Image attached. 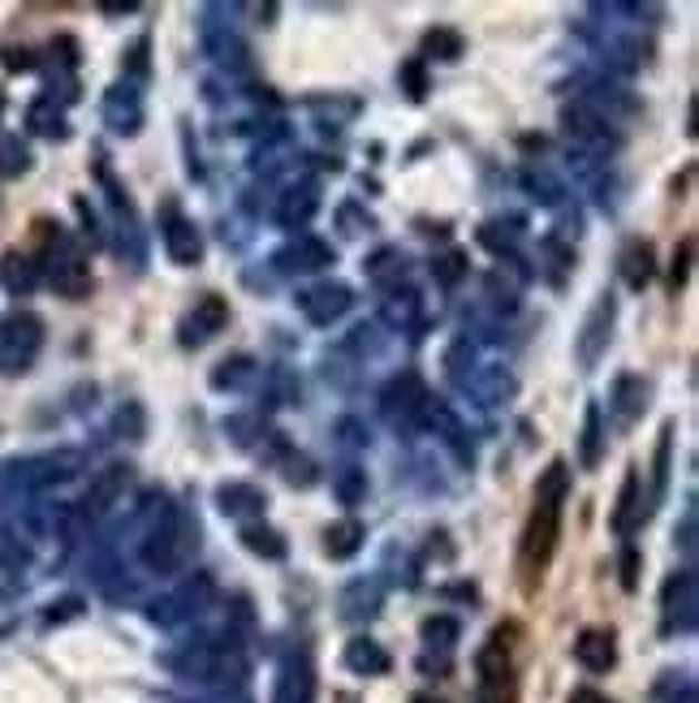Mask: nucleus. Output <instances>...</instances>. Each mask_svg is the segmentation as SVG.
I'll return each instance as SVG.
<instances>
[{
	"mask_svg": "<svg viewBox=\"0 0 699 703\" xmlns=\"http://www.w3.org/2000/svg\"><path fill=\"white\" fill-rule=\"evenodd\" d=\"M272 703H315V669H311L307 652H298V656L285 661L281 682H276V700Z\"/></svg>",
	"mask_w": 699,
	"mask_h": 703,
	"instance_id": "6e6552de",
	"label": "nucleus"
},
{
	"mask_svg": "<svg viewBox=\"0 0 699 703\" xmlns=\"http://www.w3.org/2000/svg\"><path fill=\"white\" fill-rule=\"evenodd\" d=\"M333 488H337V497H342V506H358V501L367 497V470H358V467L337 470V479H333Z\"/></svg>",
	"mask_w": 699,
	"mask_h": 703,
	"instance_id": "393cba45",
	"label": "nucleus"
},
{
	"mask_svg": "<svg viewBox=\"0 0 699 703\" xmlns=\"http://www.w3.org/2000/svg\"><path fill=\"white\" fill-rule=\"evenodd\" d=\"M618 273L630 289H644V285L652 281V246H648L644 237H635V242H626V246H621Z\"/></svg>",
	"mask_w": 699,
	"mask_h": 703,
	"instance_id": "2eb2a0df",
	"label": "nucleus"
},
{
	"mask_svg": "<svg viewBox=\"0 0 699 703\" xmlns=\"http://www.w3.org/2000/svg\"><path fill=\"white\" fill-rule=\"evenodd\" d=\"M566 488H570V470L566 462H553L536 483V506L527 513L523 540H518V574L523 591H536L544 583V570L557 552L561 540V506H566Z\"/></svg>",
	"mask_w": 699,
	"mask_h": 703,
	"instance_id": "f257e3e1",
	"label": "nucleus"
},
{
	"mask_svg": "<svg viewBox=\"0 0 699 703\" xmlns=\"http://www.w3.org/2000/svg\"><path fill=\"white\" fill-rule=\"evenodd\" d=\"M575 661L587 673H609L618 661V648H614V630H582L575 639Z\"/></svg>",
	"mask_w": 699,
	"mask_h": 703,
	"instance_id": "9d476101",
	"label": "nucleus"
},
{
	"mask_svg": "<svg viewBox=\"0 0 699 703\" xmlns=\"http://www.w3.org/2000/svg\"><path fill=\"white\" fill-rule=\"evenodd\" d=\"M427 401H432V397H427L424 380H419L415 371L393 376L388 389L381 393V410H385V419L393 428H415L427 415Z\"/></svg>",
	"mask_w": 699,
	"mask_h": 703,
	"instance_id": "f03ea898",
	"label": "nucleus"
},
{
	"mask_svg": "<svg viewBox=\"0 0 699 703\" xmlns=\"http://www.w3.org/2000/svg\"><path fill=\"white\" fill-rule=\"evenodd\" d=\"M4 285H9L13 294H27V289L36 285V268H31L27 259H18V255H9V259H4Z\"/></svg>",
	"mask_w": 699,
	"mask_h": 703,
	"instance_id": "bb28decb",
	"label": "nucleus"
},
{
	"mask_svg": "<svg viewBox=\"0 0 699 703\" xmlns=\"http://www.w3.org/2000/svg\"><path fill=\"white\" fill-rule=\"evenodd\" d=\"M388 652L372 639H350L346 643V669L350 673H363V677H376V673H388Z\"/></svg>",
	"mask_w": 699,
	"mask_h": 703,
	"instance_id": "f3484780",
	"label": "nucleus"
},
{
	"mask_svg": "<svg viewBox=\"0 0 699 703\" xmlns=\"http://www.w3.org/2000/svg\"><path fill=\"white\" fill-rule=\"evenodd\" d=\"M644 518H648V506H644V497H639V470L630 467L626 470V483H621L618 509H614V531H618V536H630Z\"/></svg>",
	"mask_w": 699,
	"mask_h": 703,
	"instance_id": "4468645a",
	"label": "nucleus"
},
{
	"mask_svg": "<svg viewBox=\"0 0 699 703\" xmlns=\"http://www.w3.org/2000/svg\"><path fill=\"white\" fill-rule=\"evenodd\" d=\"M191 552V522L182 518V513H164V522L152 531V540L143 548V561L160 570V574H169V570H178L182 566V557Z\"/></svg>",
	"mask_w": 699,
	"mask_h": 703,
	"instance_id": "7ed1b4c3",
	"label": "nucleus"
},
{
	"mask_svg": "<svg viewBox=\"0 0 699 703\" xmlns=\"http://www.w3.org/2000/svg\"><path fill=\"white\" fill-rule=\"evenodd\" d=\"M411 703H445V700H436V695H427V691H424V695H415Z\"/></svg>",
	"mask_w": 699,
	"mask_h": 703,
	"instance_id": "58836bf2",
	"label": "nucleus"
},
{
	"mask_svg": "<svg viewBox=\"0 0 699 703\" xmlns=\"http://www.w3.org/2000/svg\"><path fill=\"white\" fill-rule=\"evenodd\" d=\"M216 501H221V509L233 513V518H246V513H260V509H264V492L251 488V483H225V488L216 492Z\"/></svg>",
	"mask_w": 699,
	"mask_h": 703,
	"instance_id": "6ab92c4d",
	"label": "nucleus"
},
{
	"mask_svg": "<svg viewBox=\"0 0 699 703\" xmlns=\"http://www.w3.org/2000/svg\"><path fill=\"white\" fill-rule=\"evenodd\" d=\"M614 298H600L596 307H591V315H587V324H582V337H579V363L582 367H591L596 358H600V350L609 346V337H614Z\"/></svg>",
	"mask_w": 699,
	"mask_h": 703,
	"instance_id": "423d86ee",
	"label": "nucleus"
},
{
	"mask_svg": "<svg viewBox=\"0 0 699 703\" xmlns=\"http://www.w3.org/2000/svg\"><path fill=\"white\" fill-rule=\"evenodd\" d=\"M160 234H164V251H169V259L173 264H182V268H191L199 264V255H203V237L194 230V221H186L173 203L164 207V216H160Z\"/></svg>",
	"mask_w": 699,
	"mask_h": 703,
	"instance_id": "39448f33",
	"label": "nucleus"
},
{
	"mask_svg": "<svg viewBox=\"0 0 699 703\" xmlns=\"http://www.w3.org/2000/svg\"><path fill=\"white\" fill-rule=\"evenodd\" d=\"M242 376H251V358H230V363H221V371L212 376V385H216V389H230Z\"/></svg>",
	"mask_w": 699,
	"mask_h": 703,
	"instance_id": "7c9ffc66",
	"label": "nucleus"
},
{
	"mask_svg": "<svg viewBox=\"0 0 699 703\" xmlns=\"http://www.w3.org/2000/svg\"><path fill=\"white\" fill-rule=\"evenodd\" d=\"M363 522H354V518H346V522H333L328 531H324V552L333 557V561H350L358 548H363Z\"/></svg>",
	"mask_w": 699,
	"mask_h": 703,
	"instance_id": "a211bd4d",
	"label": "nucleus"
},
{
	"mask_svg": "<svg viewBox=\"0 0 699 703\" xmlns=\"http://www.w3.org/2000/svg\"><path fill=\"white\" fill-rule=\"evenodd\" d=\"M0 169H4V173H18V169H27V152H22L13 139H0Z\"/></svg>",
	"mask_w": 699,
	"mask_h": 703,
	"instance_id": "2f4dec72",
	"label": "nucleus"
},
{
	"mask_svg": "<svg viewBox=\"0 0 699 703\" xmlns=\"http://www.w3.org/2000/svg\"><path fill=\"white\" fill-rule=\"evenodd\" d=\"M479 703H514V682H502V686H479Z\"/></svg>",
	"mask_w": 699,
	"mask_h": 703,
	"instance_id": "f704fd0d",
	"label": "nucleus"
},
{
	"mask_svg": "<svg viewBox=\"0 0 699 703\" xmlns=\"http://www.w3.org/2000/svg\"><path fill=\"white\" fill-rule=\"evenodd\" d=\"M367 276H372L376 285L402 281V276H406V255H402V251H376V255L367 259Z\"/></svg>",
	"mask_w": 699,
	"mask_h": 703,
	"instance_id": "b1692460",
	"label": "nucleus"
},
{
	"mask_svg": "<svg viewBox=\"0 0 699 703\" xmlns=\"http://www.w3.org/2000/svg\"><path fill=\"white\" fill-rule=\"evenodd\" d=\"M402 79H406V86H411V100H424L427 79H424V65H419V61H411V65L402 70Z\"/></svg>",
	"mask_w": 699,
	"mask_h": 703,
	"instance_id": "473e14b6",
	"label": "nucleus"
},
{
	"mask_svg": "<svg viewBox=\"0 0 699 703\" xmlns=\"http://www.w3.org/2000/svg\"><path fill=\"white\" fill-rule=\"evenodd\" d=\"M609 410L618 415L621 424H635V419L648 410V380L635 376V371L618 376V380H614V393H609Z\"/></svg>",
	"mask_w": 699,
	"mask_h": 703,
	"instance_id": "9b49d317",
	"label": "nucleus"
},
{
	"mask_svg": "<svg viewBox=\"0 0 699 703\" xmlns=\"http://www.w3.org/2000/svg\"><path fill=\"white\" fill-rule=\"evenodd\" d=\"M125 483H130V467H109L95 475V483L87 488V513H104V509L113 506L116 497L125 492Z\"/></svg>",
	"mask_w": 699,
	"mask_h": 703,
	"instance_id": "dca6fc26",
	"label": "nucleus"
},
{
	"mask_svg": "<svg viewBox=\"0 0 699 703\" xmlns=\"http://www.w3.org/2000/svg\"><path fill=\"white\" fill-rule=\"evenodd\" d=\"M600 462V406H587L582 415V467L591 470Z\"/></svg>",
	"mask_w": 699,
	"mask_h": 703,
	"instance_id": "a878e982",
	"label": "nucleus"
},
{
	"mask_svg": "<svg viewBox=\"0 0 699 703\" xmlns=\"http://www.w3.org/2000/svg\"><path fill=\"white\" fill-rule=\"evenodd\" d=\"M350 303H354V294L346 285H315L307 294H298V307H303L311 324H333L337 315L350 312Z\"/></svg>",
	"mask_w": 699,
	"mask_h": 703,
	"instance_id": "0eeeda50",
	"label": "nucleus"
},
{
	"mask_svg": "<svg viewBox=\"0 0 699 703\" xmlns=\"http://www.w3.org/2000/svg\"><path fill=\"white\" fill-rule=\"evenodd\" d=\"M328 264H333V246L320 242V237H298V242L281 255V268H290V273H320V268H328Z\"/></svg>",
	"mask_w": 699,
	"mask_h": 703,
	"instance_id": "ddd939ff",
	"label": "nucleus"
},
{
	"mask_svg": "<svg viewBox=\"0 0 699 703\" xmlns=\"http://www.w3.org/2000/svg\"><path fill=\"white\" fill-rule=\"evenodd\" d=\"M561 121H566V134L575 139V143H587V147H600V152H609L614 147V134H609V125L596 118V113H587L582 104H575V109H566L561 113Z\"/></svg>",
	"mask_w": 699,
	"mask_h": 703,
	"instance_id": "f8f14e48",
	"label": "nucleus"
},
{
	"mask_svg": "<svg viewBox=\"0 0 699 703\" xmlns=\"http://www.w3.org/2000/svg\"><path fill=\"white\" fill-rule=\"evenodd\" d=\"M230 324V303L221 298V294H207V298H199L194 303L191 319H186V346H199V342H207V337H216L221 328Z\"/></svg>",
	"mask_w": 699,
	"mask_h": 703,
	"instance_id": "1a4fd4ad",
	"label": "nucleus"
},
{
	"mask_svg": "<svg viewBox=\"0 0 699 703\" xmlns=\"http://www.w3.org/2000/svg\"><path fill=\"white\" fill-rule=\"evenodd\" d=\"M39 342H43V324L36 315H9L0 324V367L4 371H22L36 358Z\"/></svg>",
	"mask_w": 699,
	"mask_h": 703,
	"instance_id": "20e7f679",
	"label": "nucleus"
},
{
	"mask_svg": "<svg viewBox=\"0 0 699 703\" xmlns=\"http://www.w3.org/2000/svg\"><path fill=\"white\" fill-rule=\"evenodd\" d=\"M285 479H290V483H303V488H307L311 479H315V475H311V462H298V458H294V462H290V470H285Z\"/></svg>",
	"mask_w": 699,
	"mask_h": 703,
	"instance_id": "c9c22d12",
	"label": "nucleus"
},
{
	"mask_svg": "<svg viewBox=\"0 0 699 703\" xmlns=\"http://www.w3.org/2000/svg\"><path fill=\"white\" fill-rule=\"evenodd\" d=\"M691 259H696V237H682V246H678V255H673V289H682L687 285V273H691Z\"/></svg>",
	"mask_w": 699,
	"mask_h": 703,
	"instance_id": "c756f323",
	"label": "nucleus"
},
{
	"mask_svg": "<svg viewBox=\"0 0 699 703\" xmlns=\"http://www.w3.org/2000/svg\"><path fill=\"white\" fill-rule=\"evenodd\" d=\"M31 121H36L39 134H61V118H52L48 104H36V109H31Z\"/></svg>",
	"mask_w": 699,
	"mask_h": 703,
	"instance_id": "72a5a7b5",
	"label": "nucleus"
},
{
	"mask_svg": "<svg viewBox=\"0 0 699 703\" xmlns=\"http://www.w3.org/2000/svg\"><path fill=\"white\" fill-rule=\"evenodd\" d=\"M424 639H427V648H454V639H458V622H454V618H427Z\"/></svg>",
	"mask_w": 699,
	"mask_h": 703,
	"instance_id": "cd10ccee",
	"label": "nucleus"
},
{
	"mask_svg": "<svg viewBox=\"0 0 699 703\" xmlns=\"http://www.w3.org/2000/svg\"><path fill=\"white\" fill-rule=\"evenodd\" d=\"M242 544L251 548V552H260V557H272V561L285 557V540L272 527H264V522H246L242 527Z\"/></svg>",
	"mask_w": 699,
	"mask_h": 703,
	"instance_id": "4be33fe9",
	"label": "nucleus"
},
{
	"mask_svg": "<svg viewBox=\"0 0 699 703\" xmlns=\"http://www.w3.org/2000/svg\"><path fill=\"white\" fill-rule=\"evenodd\" d=\"M381 315H385V324H393V328H411L419 319V294L415 289H393L385 298V307H381Z\"/></svg>",
	"mask_w": 699,
	"mask_h": 703,
	"instance_id": "412c9836",
	"label": "nucleus"
},
{
	"mask_svg": "<svg viewBox=\"0 0 699 703\" xmlns=\"http://www.w3.org/2000/svg\"><path fill=\"white\" fill-rule=\"evenodd\" d=\"M635 570H639V557H635V552H626V561H621V583L626 587L639 583V574H635Z\"/></svg>",
	"mask_w": 699,
	"mask_h": 703,
	"instance_id": "e433bc0d",
	"label": "nucleus"
},
{
	"mask_svg": "<svg viewBox=\"0 0 699 703\" xmlns=\"http://www.w3.org/2000/svg\"><path fill=\"white\" fill-rule=\"evenodd\" d=\"M463 48H466L463 35L449 31V27H436V31H427L424 35V57H436V61H458Z\"/></svg>",
	"mask_w": 699,
	"mask_h": 703,
	"instance_id": "5701e85b",
	"label": "nucleus"
},
{
	"mask_svg": "<svg viewBox=\"0 0 699 703\" xmlns=\"http://www.w3.org/2000/svg\"><path fill=\"white\" fill-rule=\"evenodd\" d=\"M315 207H320V198H315V191L311 186H303V191H290V195L281 198V207H276V221L281 225H307L311 216H315Z\"/></svg>",
	"mask_w": 699,
	"mask_h": 703,
	"instance_id": "aec40b11",
	"label": "nucleus"
},
{
	"mask_svg": "<svg viewBox=\"0 0 699 703\" xmlns=\"http://www.w3.org/2000/svg\"><path fill=\"white\" fill-rule=\"evenodd\" d=\"M432 276L440 281V285H458L466 276V255L463 251H449V255H440L436 264H432Z\"/></svg>",
	"mask_w": 699,
	"mask_h": 703,
	"instance_id": "c85d7f7f",
	"label": "nucleus"
},
{
	"mask_svg": "<svg viewBox=\"0 0 699 703\" xmlns=\"http://www.w3.org/2000/svg\"><path fill=\"white\" fill-rule=\"evenodd\" d=\"M570 703H609V695H600V691H591V686H579V691L570 695Z\"/></svg>",
	"mask_w": 699,
	"mask_h": 703,
	"instance_id": "4c0bfd02",
	"label": "nucleus"
}]
</instances>
